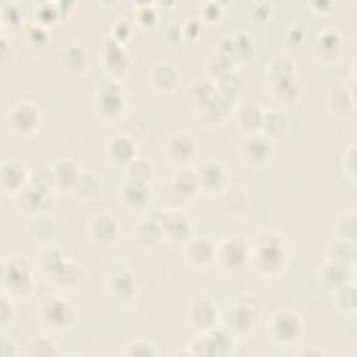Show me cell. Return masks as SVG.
I'll return each mask as SVG.
<instances>
[{
  "label": "cell",
  "mask_w": 357,
  "mask_h": 357,
  "mask_svg": "<svg viewBox=\"0 0 357 357\" xmlns=\"http://www.w3.org/2000/svg\"><path fill=\"white\" fill-rule=\"evenodd\" d=\"M250 264L254 272L262 278L280 276L289 264V243L282 233L265 229L261 230L254 243H250Z\"/></svg>",
  "instance_id": "cell-1"
},
{
  "label": "cell",
  "mask_w": 357,
  "mask_h": 357,
  "mask_svg": "<svg viewBox=\"0 0 357 357\" xmlns=\"http://www.w3.org/2000/svg\"><path fill=\"white\" fill-rule=\"evenodd\" d=\"M1 286L7 296L26 298L35 290L31 262L20 254H8L1 259Z\"/></svg>",
  "instance_id": "cell-2"
},
{
  "label": "cell",
  "mask_w": 357,
  "mask_h": 357,
  "mask_svg": "<svg viewBox=\"0 0 357 357\" xmlns=\"http://www.w3.org/2000/svg\"><path fill=\"white\" fill-rule=\"evenodd\" d=\"M188 100H191L194 113L199 116V120L208 123H219L220 120H225L231 109V103L220 96L211 79L195 82L188 91Z\"/></svg>",
  "instance_id": "cell-3"
},
{
  "label": "cell",
  "mask_w": 357,
  "mask_h": 357,
  "mask_svg": "<svg viewBox=\"0 0 357 357\" xmlns=\"http://www.w3.org/2000/svg\"><path fill=\"white\" fill-rule=\"evenodd\" d=\"M36 312L40 325L52 333H66L77 321L75 307L64 297L53 293L39 298Z\"/></svg>",
  "instance_id": "cell-4"
},
{
  "label": "cell",
  "mask_w": 357,
  "mask_h": 357,
  "mask_svg": "<svg viewBox=\"0 0 357 357\" xmlns=\"http://www.w3.org/2000/svg\"><path fill=\"white\" fill-rule=\"evenodd\" d=\"M190 356L226 357L236 351V336L225 326L216 325L212 329L197 333L188 344Z\"/></svg>",
  "instance_id": "cell-5"
},
{
  "label": "cell",
  "mask_w": 357,
  "mask_h": 357,
  "mask_svg": "<svg viewBox=\"0 0 357 357\" xmlns=\"http://www.w3.org/2000/svg\"><path fill=\"white\" fill-rule=\"evenodd\" d=\"M266 333L276 346H296L304 335V319L293 310L275 311L268 318Z\"/></svg>",
  "instance_id": "cell-6"
},
{
  "label": "cell",
  "mask_w": 357,
  "mask_h": 357,
  "mask_svg": "<svg viewBox=\"0 0 357 357\" xmlns=\"http://www.w3.org/2000/svg\"><path fill=\"white\" fill-rule=\"evenodd\" d=\"M126 106V95L119 81L110 79L98 88L93 98V110L102 123L114 124L121 120Z\"/></svg>",
  "instance_id": "cell-7"
},
{
  "label": "cell",
  "mask_w": 357,
  "mask_h": 357,
  "mask_svg": "<svg viewBox=\"0 0 357 357\" xmlns=\"http://www.w3.org/2000/svg\"><path fill=\"white\" fill-rule=\"evenodd\" d=\"M8 130L20 138H29L40 127V109L31 100H20L8 107L6 113Z\"/></svg>",
  "instance_id": "cell-8"
},
{
  "label": "cell",
  "mask_w": 357,
  "mask_h": 357,
  "mask_svg": "<svg viewBox=\"0 0 357 357\" xmlns=\"http://www.w3.org/2000/svg\"><path fill=\"white\" fill-rule=\"evenodd\" d=\"M222 321L234 336H250L258 328L259 308L247 300H237L223 312Z\"/></svg>",
  "instance_id": "cell-9"
},
{
  "label": "cell",
  "mask_w": 357,
  "mask_h": 357,
  "mask_svg": "<svg viewBox=\"0 0 357 357\" xmlns=\"http://www.w3.org/2000/svg\"><path fill=\"white\" fill-rule=\"evenodd\" d=\"M198 191L201 190L197 173L188 166L177 167L163 185L165 199L169 201L170 205L174 208L192 199L198 194Z\"/></svg>",
  "instance_id": "cell-10"
},
{
  "label": "cell",
  "mask_w": 357,
  "mask_h": 357,
  "mask_svg": "<svg viewBox=\"0 0 357 357\" xmlns=\"http://www.w3.org/2000/svg\"><path fill=\"white\" fill-rule=\"evenodd\" d=\"M250 243L241 236L226 237L216 245V259L225 271L240 272L250 264Z\"/></svg>",
  "instance_id": "cell-11"
},
{
  "label": "cell",
  "mask_w": 357,
  "mask_h": 357,
  "mask_svg": "<svg viewBox=\"0 0 357 357\" xmlns=\"http://www.w3.org/2000/svg\"><path fill=\"white\" fill-rule=\"evenodd\" d=\"M273 152V141L261 131L244 134L238 144L240 159L250 167H262L272 159Z\"/></svg>",
  "instance_id": "cell-12"
},
{
  "label": "cell",
  "mask_w": 357,
  "mask_h": 357,
  "mask_svg": "<svg viewBox=\"0 0 357 357\" xmlns=\"http://www.w3.org/2000/svg\"><path fill=\"white\" fill-rule=\"evenodd\" d=\"M99 61L110 79L119 81L126 77L131 68V60L123 43L109 36L103 40L99 49Z\"/></svg>",
  "instance_id": "cell-13"
},
{
  "label": "cell",
  "mask_w": 357,
  "mask_h": 357,
  "mask_svg": "<svg viewBox=\"0 0 357 357\" xmlns=\"http://www.w3.org/2000/svg\"><path fill=\"white\" fill-rule=\"evenodd\" d=\"M185 321H187V325L194 332L202 333L218 325L219 310L213 300L205 296H198V297H194L187 304Z\"/></svg>",
  "instance_id": "cell-14"
},
{
  "label": "cell",
  "mask_w": 357,
  "mask_h": 357,
  "mask_svg": "<svg viewBox=\"0 0 357 357\" xmlns=\"http://www.w3.org/2000/svg\"><path fill=\"white\" fill-rule=\"evenodd\" d=\"M199 190L208 194H222L229 187V170L216 159H205L195 166Z\"/></svg>",
  "instance_id": "cell-15"
},
{
  "label": "cell",
  "mask_w": 357,
  "mask_h": 357,
  "mask_svg": "<svg viewBox=\"0 0 357 357\" xmlns=\"http://www.w3.org/2000/svg\"><path fill=\"white\" fill-rule=\"evenodd\" d=\"M138 287L135 275L127 268L113 269L106 279L107 297L116 304H130L137 296Z\"/></svg>",
  "instance_id": "cell-16"
},
{
  "label": "cell",
  "mask_w": 357,
  "mask_h": 357,
  "mask_svg": "<svg viewBox=\"0 0 357 357\" xmlns=\"http://www.w3.org/2000/svg\"><path fill=\"white\" fill-rule=\"evenodd\" d=\"M197 153V141L187 131L172 132L165 142V155L166 159L177 165V167L188 166V163L195 158Z\"/></svg>",
  "instance_id": "cell-17"
},
{
  "label": "cell",
  "mask_w": 357,
  "mask_h": 357,
  "mask_svg": "<svg viewBox=\"0 0 357 357\" xmlns=\"http://www.w3.org/2000/svg\"><path fill=\"white\" fill-rule=\"evenodd\" d=\"M153 215L162 227L163 236L170 241H185L191 236L190 219L181 209L173 206L169 209L158 211Z\"/></svg>",
  "instance_id": "cell-18"
},
{
  "label": "cell",
  "mask_w": 357,
  "mask_h": 357,
  "mask_svg": "<svg viewBox=\"0 0 357 357\" xmlns=\"http://www.w3.org/2000/svg\"><path fill=\"white\" fill-rule=\"evenodd\" d=\"M184 258L194 269H208L216 259V247L213 241L205 236H190L184 241Z\"/></svg>",
  "instance_id": "cell-19"
},
{
  "label": "cell",
  "mask_w": 357,
  "mask_h": 357,
  "mask_svg": "<svg viewBox=\"0 0 357 357\" xmlns=\"http://www.w3.org/2000/svg\"><path fill=\"white\" fill-rule=\"evenodd\" d=\"M151 188L146 183L126 178L117 187L119 204L130 212H142L151 204Z\"/></svg>",
  "instance_id": "cell-20"
},
{
  "label": "cell",
  "mask_w": 357,
  "mask_h": 357,
  "mask_svg": "<svg viewBox=\"0 0 357 357\" xmlns=\"http://www.w3.org/2000/svg\"><path fill=\"white\" fill-rule=\"evenodd\" d=\"M86 233L89 240L99 247H109L119 237V222L107 212H98L88 219Z\"/></svg>",
  "instance_id": "cell-21"
},
{
  "label": "cell",
  "mask_w": 357,
  "mask_h": 357,
  "mask_svg": "<svg viewBox=\"0 0 357 357\" xmlns=\"http://www.w3.org/2000/svg\"><path fill=\"white\" fill-rule=\"evenodd\" d=\"M314 53L315 59L322 64L335 63L340 57L343 49V38L339 29L329 26L318 32L314 40Z\"/></svg>",
  "instance_id": "cell-22"
},
{
  "label": "cell",
  "mask_w": 357,
  "mask_h": 357,
  "mask_svg": "<svg viewBox=\"0 0 357 357\" xmlns=\"http://www.w3.org/2000/svg\"><path fill=\"white\" fill-rule=\"evenodd\" d=\"M107 160L119 167H126L137 155V142L124 132H114L105 144Z\"/></svg>",
  "instance_id": "cell-23"
},
{
  "label": "cell",
  "mask_w": 357,
  "mask_h": 357,
  "mask_svg": "<svg viewBox=\"0 0 357 357\" xmlns=\"http://www.w3.org/2000/svg\"><path fill=\"white\" fill-rule=\"evenodd\" d=\"M328 112L337 119L350 117L354 113V93L344 84H332L325 93Z\"/></svg>",
  "instance_id": "cell-24"
},
{
  "label": "cell",
  "mask_w": 357,
  "mask_h": 357,
  "mask_svg": "<svg viewBox=\"0 0 357 357\" xmlns=\"http://www.w3.org/2000/svg\"><path fill=\"white\" fill-rule=\"evenodd\" d=\"M14 204L18 212L29 216L36 213H49L53 206V194H42L25 185L14 195Z\"/></svg>",
  "instance_id": "cell-25"
},
{
  "label": "cell",
  "mask_w": 357,
  "mask_h": 357,
  "mask_svg": "<svg viewBox=\"0 0 357 357\" xmlns=\"http://www.w3.org/2000/svg\"><path fill=\"white\" fill-rule=\"evenodd\" d=\"M59 64L63 73L68 75H81L91 67L89 54L82 43L66 45L59 56Z\"/></svg>",
  "instance_id": "cell-26"
},
{
  "label": "cell",
  "mask_w": 357,
  "mask_h": 357,
  "mask_svg": "<svg viewBox=\"0 0 357 357\" xmlns=\"http://www.w3.org/2000/svg\"><path fill=\"white\" fill-rule=\"evenodd\" d=\"M28 174L25 166L15 159H7L0 166V185L4 194L15 195L28 183Z\"/></svg>",
  "instance_id": "cell-27"
},
{
  "label": "cell",
  "mask_w": 357,
  "mask_h": 357,
  "mask_svg": "<svg viewBox=\"0 0 357 357\" xmlns=\"http://www.w3.org/2000/svg\"><path fill=\"white\" fill-rule=\"evenodd\" d=\"M86 282V272L75 261L66 259L53 279L49 282L53 287L64 291H78Z\"/></svg>",
  "instance_id": "cell-28"
},
{
  "label": "cell",
  "mask_w": 357,
  "mask_h": 357,
  "mask_svg": "<svg viewBox=\"0 0 357 357\" xmlns=\"http://www.w3.org/2000/svg\"><path fill=\"white\" fill-rule=\"evenodd\" d=\"M350 269L351 266H347L339 261L326 257L318 268V282L324 289L332 291L336 287L349 282Z\"/></svg>",
  "instance_id": "cell-29"
},
{
  "label": "cell",
  "mask_w": 357,
  "mask_h": 357,
  "mask_svg": "<svg viewBox=\"0 0 357 357\" xmlns=\"http://www.w3.org/2000/svg\"><path fill=\"white\" fill-rule=\"evenodd\" d=\"M151 86L160 93H172L180 84V73L167 61L152 66L148 75Z\"/></svg>",
  "instance_id": "cell-30"
},
{
  "label": "cell",
  "mask_w": 357,
  "mask_h": 357,
  "mask_svg": "<svg viewBox=\"0 0 357 357\" xmlns=\"http://www.w3.org/2000/svg\"><path fill=\"white\" fill-rule=\"evenodd\" d=\"M66 258L61 250L53 244H43L42 248L36 254L35 265L40 273V276L49 283L57 271L64 264Z\"/></svg>",
  "instance_id": "cell-31"
},
{
  "label": "cell",
  "mask_w": 357,
  "mask_h": 357,
  "mask_svg": "<svg viewBox=\"0 0 357 357\" xmlns=\"http://www.w3.org/2000/svg\"><path fill=\"white\" fill-rule=\"evenodd\" d=\"M262 117H264L262 107L252 102L240 103L234 110V119H236L237 127L244 134L261 131Z\"/></svg>",
  "instance_id": "cell-32"
},
{
  "label": "cell",
  "mask_w": 357,
  "mask_h": 357,
  "mask_svg": "<svg viewBox=\"0 0 357 357\" xmlns=\"http://www.w3.org/2000/svg\"><path fill=\"white\" fill-rule=\"evenodd\" d=\"M250 205V194L240 185H229L222 192V208L230 216L240 218L247 215Z\"/></svg>",
  "instance_id": "cell-33"
},
{
  "label": "cell",
  "mask_w": 357,
  "mask_h": 357,
  "mask_svg": "<svg viewBox=\"0 0 357 357\" xmlns=\"http://www.w3.org/2000/svg\"><path fill=\"white\" fill-rule=\"evenodd\" d=\"M132 234L137 243L146 248L156 247L165 238L162 227L155 215H148L146 218L141 219L132 229Z\"/></svg>",
  "instance_id": "cell-34"
},
{
  "label": "cell",
  "mask_w": 357,
  "mask_h": 357,
  "mask_svg": "<svg viewBox=\"0 0 357 357\" xmlns=\"http://www.w3.org/2000/svg\"><path fill=\"white\" fill-rule=\"evenodd\" d=\"M26 231L32 240L40 244H49L57 233V225L49 213H36L28 218Z\"/></svg>",
  "instance_id": "cell-35"
},
{
  "label": "cell",
  "mask_w": 357,
  "mask_h": 357,
  "mask_svg": "<svg viewBox=\"0 0 357 357\" xmlns=\"http://www.w3.org/2000/svg\"><path fill=\"white\" fill-rule=\"evenodd\" d=\"M70 191L79 201H95L102 194V184L93 172L81 170Z\"/></svg>",
  "instance_id": "cell-36"
},
{
  "label": "cell",
  "mask_w": 357,
  "mask_h": 357,
  "mask_svg": "<svg viewBox=\"0 0 357 357\" xmlns=\"http://www.w3.org/2000/svg\"><path fill=\"white\" fill-rule=\"evenodd\" d=\"M290 128V121L287 116L280 110H264L262 124H261V132L265 134L272 141L280 139L286 137Z\"/></svg>",
  "instance_id": "cell-37"
},
{
  "label": "cell",
  "mask_w": 357,
  "mask_h": 357,
  "mask_svg": "<svg viewBox=\"0 0 357 357\" xmlns=\"http://www.w3.org/2000/svg\"><path fill=\"white\" fill-rule=\"evenodd\" d=\"M57 188L71 190L75 180L78 178L81 169L73 159H57L50 165Z\"/></svg>",
  "instance_id": "cell-38"
},
{
  "label": "cell",
  "mask_w": 357,
  "mask_h": 357,
  "mask_svg": "<svg viewBox=\"0 0 357 357\" xmlns=\"http://www.w3.org/2000/svg\"><path fill=\"white\" fill-rule=\"evenodd\" d=\"M331 298H332L333 307L339 312L354 315L357 308V294H356L354 283L347 282L336 287L335 290L331 291Z\"/></svg>",
  "instance_id": "cell-39"
},
{
  "label": "cell",
  "mask_w": 357,
  "mask_h": 357,
  "mask_svg": "<svg viewBox=\"0 0 357 357\" xmlns=\"http://www.w3.org/2000/svg\"><path fill=\"white\" fill-rule=\"evenodd\" d=\"M266 77L271 84L296 77V64L293 59L284 53L275 54L266 66Z\"/></svg>",
  "instance_id": "cell-40"
},
{
  "label": "cell",
  "mask_w": 357,
  "mask_h": 357,
  "mask_svg": "<svg viewBox=\"0 0 357 357\" xmlns=\"http://www.w3.org/2000/svg\"><path fill=\"white\" fill-rule=\"evenodd\" d=\"M356 257L357 248L354 240H343L333 237V240L328 245V258L339 261L347 266H354Z\"/></svg>",
  "instance_id": "cell-41"
},
{
  "label": "cell",
  "mask_w": 357,
  "mask_h": 357,
  "mask_svg": "<svg viewBox=\"0 0 357 357\" xmlns=\"http://www.w3.org/2000/svg\"><path fill=\"white\" fill-rule=\"evenodd\" d=\"M24 354L28 357H54L60 356L61 351L57 342H54L52 337L33 336L26 342Z\"/></svg>",
  "instance_id": "cell-42"
},
{
  "label": "cell",
  "mask_w": 357,
  "mask_h": 357,
  "mask_svg": "<svg viewBox=\"0 0 357 357\" xmlns=\"http://www.w3.org/2000/svg\"><path fill=\"white\" fill-rule=\"evenodd\" d=\"M271 88H272V95L282 105H286V106L293 105L300 98V85L296 77L273 82L271 84Z\"/></svg>",
  "instance_id": "cell-43"
},
{
  "label": "cell",
  "mask_w": 357,
  "mask_h": 357,
  "mask_svg": "<svg viewBox=\"0 0 357 357\" xmlns=\"http://www.w3.org/2000/svg\"><path fill=\"white\" fill-rule=\"evenodd\" d=\"M28 187L42 192V194H53L57 188L50 166L47 167H36L28 174Z\"/></svg>",
  "instance_id": "cell-44"
},
{
  "label": "cell",
  "mask_w": 357,
  "mask_h": 357,
  "mask_svg": "<svg viewBox=\"0 0 357 357\" xmlns=\"http://www.w3.org/2000/svg\"><path fill=\"white\" fill-rule=\"evenodd\" d=\"M218 89V92L220 93V96H223L227 102L233 103L234 99L238 98V95L241 93V88H243V82L240 79V77L234 73H226L223 75H220L219 78H216L215 81H212Z\"/></svg>",
  "instance_id": "cell-45"
},
{
  "label": "cell",
  "mask_w": 357,
  "mask_h": 357,
  "mask_svg": "<svg viewBox=\"0 0 357 357\" xmlns=\"http://www.w3.org/2000/svg\"><path fill=\"white\" fill-rule=\"evenodd\" d=\"M124 172H126V178L139 181V183H146V184H149L155 173L152 163L146 158H141V156H135L124 167Z\"/></svg>",
  "instance_id": "cell-46"
},
{
  "label": "cell",
  "mask_w": 357,
  "mask_h": 357,
  "mask_svg": "<svg viewBox=\"0 0 357 357\" xmlns=\"http://www.w3.org/2000/svg\"><path fill=\"white\" fill-rule=\"evenodd\" d=\"M356 223L357 216L356 211H346L333 220V237L343 240H354L356 238Z\"/></svg>",
  "instance_id": "cell-47"
},
{
  "label": "cell",
  "mask_w": 357,
  "mask_h": 357,
  "mask_svg": "<svg viewBox=\"0 0 357 357\" xmlns=\"http://www.w3.org/2000/svg\"><path fill=\"white\" fill-rule=\"evenodd\" d=\"M121 354L127 356V357H134V356L153 357V356H159V350H158V346L153 342H151L149 339L138 337V339L130 340L126 344Z\"/></svg>",
  "instance_id": "cell-48"
},
{
  "label": "cell",
  "mask_w": 357,
  "mask_h": 357,
  "mask_svg": "<svg viewBox=\"0 0 357 357\" xmlns=\"http://www.w3.org/2000/svg\"><path fill=\"white\" fill-rule=\"evenodd\" d=\"M24 33H25V40L28 46L35 47V50L43 49L47 42H49V36H47V31L43 25L38 24L36 21L28 24L24 26Z\"/></svg>",
  "instance_id": "cell-49"
},
{
  "label": "cell",
  "mask_w": 357,
  "mask_h": 357,
  "mask_svg": "<svg viewBox=\"0 0 357 357\" xmlns=\"http://www.w3.org/2000/svg\"><path fill=\"white\" fill-rule=\"evenodd\" d=\"M60 14V8L59 4L54 3H39L36 4V10H35V21L40 25H46V24H52Z\"/></svg>",
  "instance_id": "cell-50"
},
{
  "label": "cell",
  "mask_w": 357,
  "mask_h": 357,
  "mask_svg": "<svg viewBox=\"0 0 357 357\" xmlns=\"http://www.w3.org/2000/svg\"><path fill=\"white\" fill-rule=\"evenodd\" d=\"M342 169L344 176L354 184L356 183V144H349L342 155Z\"/></svg>",
  "instance_id": "cell-51"
},
{
  "label": "cell",
  "mask_w": 357,
  "mask_h": 357,
  "mask_svg": "<svg viewBox=\"0 0 357 357\" xmlns=\"http://www.w3.org/2000/svg\"><path fill=\"white\" fill-rule=\"evenodd\" d=\"M22 13L15 3H4L1 6V20L4 25H10L11 28L21 25Z\"/></svg>",
  "instance_id": "cell-52"
},
{
  "label": "cell",
  "mask_w": 357,
  "mask_h": 357,
  "mask_svg": "<svg viewBox=\"0 0 357 357\" xmlns=\"http://www.w3.org/2000/svg\"><path fill=\"white\" fill-rule=\"evenodd\" d=\"M15 318V308L11 303V297L7 296L6 293L1 294L0 297V321H1V328L4 329L10 324L14 322Z\"/></svg>",
  "instance_id": "cell-53"
},
{
  "label": "cell",
  "mask_w": 357,
  "mask_h": 357,
  "mask_svg": "<svg viewBox=\"0 0 357 357\" xmlns=\"http://www.w3.org/2000/svg\"><path fill=\"white\" fill-rule=\"evenodd\" d=\"M252 7H254V10H250L248 15H250V18L252 20L254 24L265 22L269 18V15L272 14V4L271 3H266V1L254 3Z\"/></svg>",
  "instance_id": "cell-54"
},
{
  "label": "cell",
  "mask_w": 357,
  "mask_h": 357,
  "mask_svg": "<svg viewBox=\"0 0 357 357\" xmlns=\"http://www.w3.org/2000/svg\"><path fill=\"white\" fill-rule=\"evenodd\" d=\"M131 32V25L130 21L124 17H120L114 21L113 26H112V38H114L117 42H124Z\"/></svg>",
  "instance_id": "cell-55"
},
{
  "label": "cell",
  "mask_w": 357,
  "mask_h": 357,
  "mask_svg": "<svg viewBox=\"0 0 357 357\" xmlns=\"http://www.w3.org/2000/svg\"><path fill=\"white\" fill-rule=\"evenodd\" d=\"M21 354V350H20V346L18 343L7 336V335H1L0 337V357H15V356H20Z\"/></svg>",
  "instance_id": "cell-56"
},
{
  "label": "cell",
  "mask_w": 357,
  "mask_h": 357,
  "mask_svg": "<svg viewBox=\"0 0 357 357\" xmlns=\"http://www.w3.org/2000/svg\"><path fill=\"white\" fill-rule=\"evenodd\" d=\"M201 32H202V24H201V20L198 18H188L181 26L183 38H185L187 40L197 39Z\"/></svg>",
  "instance_id": "cell-57"
},
{
  "label": "cell",
  "mask_w": 357,
  "mask_h": 357,
  "mask_svg": "<svg viewBox=\"0 0 357 357\" xmlns=\"http://www.w3.org/2000/svg\"><path fill=\"white\" fill-rule=\"evenodd\" d=\"M304 36H305V26H304V24L303 22H296V24H293L289 28L286 40H287V43L290 46H298L303 42Z\"/></svg>",
  "instance_id": "cell-58"
},
{
  "label": "cell",
  "mask_w": 357,
  "mask_h": 357,
  "mask_svg": "<svg viewBox=\"0 0 357 357\" xmlns=\"http://www.w3.org/2000/svg\"><path fill=\"white\" fill-rule=\"evenodd\" d=\"M156 20V11L149 4H142L141 8L137 11V21L142 26H151L153 25Z\"/></svg>",
  "instance_id": "cell-59"
},
{
  "label": "cell",
  "mask_w": 357,
  "mask_h": 357,
  "mask_svg": "<svg viewBox=\"0 0 357 357\" xmlns=\"http://www.w3.org/2000/svg\"><path fill=\"white\" fill-rule=\"evenodd\" d=\"M222 14H223V10H222L219 3L208 1L202 6L201 15L205 21H218L222 17Z\"/></svg>",
  "instance_id": "cell-60"
},
{
  "label": "cell",
  "mask_w": 357,
  "mask_h": 357,
  "mask_svg": "<svg viewBox=\"0 0 357 357\" xmlns=\"http://www.w3.org/2000/svg\"><path fill=\"white\" fill-rule=\"evenodd\" d=\"M328 353L321 349L319 346H312V344H307L303 349L296 351V356H326Z\"/></svg>",
  "instance_id": "cell-61"
},
{
  "label": "cell",
  "mask_w": 357,
  "mask_h": 357,
  "mask_svg": "<svg viewBox=\"0 0 357 357\" xmlns=\"http://www.w3.org/2000/svg\"><path fill=\"white\" fill-rule=\"evenodd\" d=\"M170 356H190L188 349L187 350H180V351H172Z\"/></svg>",
  "instance_id": "cell-62"
}]
</instances>
